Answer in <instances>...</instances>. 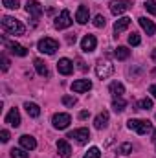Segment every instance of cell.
<instances>
[{"label": "cell", "mask_w": 156, "mask_h": 158, "mask_svg": "<svg viewBox=\"0 0 156 158\" xmlns=\"http://www.w3.org/2000/svg\"><path fill=\"white\" fill-rule=\"evenodd\" d=\"M2 28H4V31H7L9 35H22V33L26 31L24 24H22L20 20L13 19V17H2Z\"/></svg>", "instance_id": "cell-1"}, {"label": "cell", "mask_w": 156, "mask_h": 158, "mask_svg": "<svg viewBox=\"0 0 156 158\" xmlns=\"http://www.w3.org/2000/svg\"><path fill=\"white\" fill-rule=\"evenodd\" d=\"M127 127L130 131H136L138 134H147V132L153 131V123L149 119H129Z\"/></svg>", "instance_id": "cell-2"}, {"label": "cell", "mask_w": 156, "mask_h": 158, "mask_svg": "<svg viewBox=\"0 0 156 158\" xmlns=\"http://www.w3.org/2000/svg\"><path fill=\"white\" fill-rule=\"evenodd\" d=\"M37 48H39V52L46 53V55H53V53L59 50V42L55 39H51V37H44V39L39 40Z\"/></svg>", "instance_id": "cell-3"}, {"label": "cell", "mask_w": 156, "mask_h": 158, "mask_svg": "<svg viewBox=\"0 0 156 158\" xmlns=\"http://www.w3.org/2000/svg\"><path fill=\"white\" fill-rule=\"evenodd\" d=\"M132 4H134V0H112L109 4V7H110V13L117 17V15H123L129 7H132Z\"/></svg>", "instance_id": "cell-4"}, {"label": "cell", "mask_w": 156, "mask_h": 158, "mask_svg": "<svg viewBox=\"0 0 156 158\" xmlns=\"http://www.w3.org/2000/svg\"><path fill=\"white\" fill-rule=\"evenodd\" d=\"M114 74V66L109 63V61H99L97 63V66H96V76L99 79H107L110 77Z\"/></svg>", "instance_id": "cell-5"}, {"label": "cell", "mask_w": 156, "mask_h": 158, "mask_svg": "<svg viewBox=\"0 0 156 158\" xmlns=\"http://www.w3.org/2000/svg\"><path fill=\"white\" fill-rule=\"evenodd\" d=\"M66 138H72V140H76L79 145H84L88 140H90V132H88V129H84V127H81V129H76V131H72V132H68V136Z\"/></svg>", "instance_id": "cell-6"}, {"label": "cell", "mask_w": 156, "mask_h": 158, "mask_svg": "<svg viewBox=\"0 0 156 158\" xmlns=\"http://www.w3.org/2000/svg\"><path fill=\"white\" fill-rule=\"evenodd\" d=\"M51 123H53L55 129L63 131V129H66V127L72 123V118H70V114H66V112H59V114H53Z\"/></svg>", "instance_id": "cell-7"}, {"label": "cell", "mask_w": 156, "mask_h": 158, "mask_svg": "<svg viewBox=\"0 0 156 158\" xmlns=\"http://www.w3.org/2000/svg\"><path fill=\"white\" fill-rule=\"evenodd\" d=\"M70 26H72V15H70L68 9H63L61 15L55 19V28H57V30H66V28H70Z\"/></svg>", "instance_id": "cell-8"}, {"label": "cell", "mask_w": 156, "mask_h": 158, "mask_svg": "<svg viewBox=\"0 0 156 158\" xmlns=\"http://www.w3.org/2000/svg\"><path fill=\"white\" fill-rule=\"evenodd\" d=\"M26 13L33 17V22H37L42 15V6H40L37 0H28L26 2Z\"/></svg>", "instance_id": "cell-9"}, {"label": "cell", "mask_w": 156, "mask_h": 158, "mask_svg": "<svg viewBox=\"0 0 156 158\" xmlns=\"http://www.w3.org/2000/svg\"><path fill=\"white\" fill-rule=\"evenodd\" d=\"M96 46H97V39H96V35H90V33H88V35H84V39L81 40V50L86 52V53L94 52Z\"/></svg>", "instance_id": "cell-10"}, {"label": "cell", "mask_w": 156, "mask_h": 158, "mask_svg": "<svg viewBox=\"0 0 156 158\" xmlns=\"http://www.w3.org/2000/svg\"><path fill=\"white\" fill-rule=\"evenodd\" d=\"M57 70H59V74H63V76H70V74L74 72V63H72L70 59L63 57V59H59V63H57Z\"/></svg>", "instance_id": "cell-11"}, {"label": "cell", "mask_w": 156, "mask_h": 158, "mask_svg": "<svg viewBox=\"0 0 156 158\" xmlns=\"http://www.w3.org/2000/svg\"><path fill=\"white\" fill-rule=\"evenodd\" d=\"M4 44L9 48V52H11L13 55H18V57H26V55H28V50H26L22 44H18V42H9V40H4Z\"/></svg>", "instance_id": "cell-12"}, {"label": "cell", "mask_w": 156, "mask_h": 158, "mask_svg": "<svg viewBox=\"0 0 156 158\" xmlns=\"http://www.w3.org/2000/svg\"><path fill=\"white\" fill-rule=\"evenodd\" d=\"M90 88H92V81H90V79H77V81L72 83V90L77 92V94H81V92H88Z\"/></svg>", "instance_id": "cell-13"}, {"label": "cell", "mask_w": 156, "mask_h": 158, "mask_svg": "<svg viewBox=\"0 0 156 158\" xmlns=\"http://www.w3.org/2000/svg\"><path fill=\"white\" fill-rule=\"evenodd\" d=\"M6 123L7 125H11V127H18L20 125V112H18V109L17 107H13L7 114H6Z\"/></svg>", "instance_id": "cell-14"}, {"label": "cell", "mask_w": 156, "mask_h": 158, "mask_svg": "<svg viewBox=\"0 0 156 158\" xmlns=\"http://www.w3.org/2000/svg\"><path fill=\"white\" fill-rule=\"evenodd\" d=\"M138 22H140V26L143 28V31H145L147 35H154L156 33V24L153 22V20H149L147 17H140Z\"/></svg>", "instance_id": "cell-15"}, {"label": "cell", "mask_w": 156, "mask_h": 158, "mask_svg": "<svg viewBox=\"0 0 156 158\" xmlns=\"http://www.w3.org/2000/svg\"><path fill=\"white\" fill-rule=\"evenodd\" d=\"M18 142H20L22 149H26V151H33V149L37 147V140H35L33 136H30V134L20 136V138H18Z\"/></svg>", "instance_id": "cell-16"}, {"label": "cell", "mask_w": 156, "mask_h": 158, "mask_svg": "<svg viewBox=\"0 0 156 158\" xmlns=\"http://www.w3.org/2000/svg\"><path fill=\"white\" fill-rule=\"evenodd\" d=\"M76 20H77L79 24H86V22L90 20V11H88L86 6H79L77 7V11H76Z\"/></svg>", "instance_id": "cell-17"}, {"label": "cell", "mask_w": 156, "mask_h": 158, "mask_svg": "<svg viewBox=\"0 0 156 158\" xmlns=\"http://www.w3.org/2000/svg\"><path fill=\"white\" fill-rule=\"evenodd\" d=\"M57 151H59L61 158H70L72 156V147H70V143H68L66 140H59V142H57Z\"/></svg>", "instance_id": "cell-18"}, {"label": "cell", "mask_w": 156, "mask_h": 158, "mask_svg": "<svg viewBox=\"0 0 156 158\" xmlns=\"http://www.w3.org/2000/svg\"><path fill=\"white\" fill-rule=\"evenodd\" d=\"M107 125H109V112L103 110V112H99V114L96 116V119H94V127L101 131V129H105Z\"/></svg>", "instance_id": "cell-19"}, {"label": "cell", "mask_w": 156, "mask_h": 158, "mask_svg": "<svg viewBox=\"0 0 156 158\" xmlns=\"http://www.w3.org/2000/svg\"><path fill=\"white\" fill-rule=\"evenodd\" d=\"M129 26H130V19H129V17H121V19H117L116 24H114V33H116V37H117V33L125 31Z\"/></svg>", "instance_id": "cell-20"}, {"label": "cell", "mask_w": 156, "mask_h": 158, "mask_svg": "<svg viewBox=\"0 0 156 158\" xmlns=\"http://www.w3.org/2000/svg\"><path fill=\"white\" fill-rule=\"evenodd\" d=\"M109 90H110V94H112V98H121L123 94H125V86L121 85V83H110V86H109Z\"/></svg>", "instance_id": "cell-21"}, {"label": "cell", "mask_w": 156, "mask_h": 158, "mask_svg": "<svg viewBox=\"0 0 156 158\" xmlns=\"http://www.w3.org/2000/svg\"><path fill=\"white\" fill-rule=\"evenodd\" d=\"M24 109H26V112H28V116H31V118H39L40 116V107L37 103H24Z\"/></svg>", "instance_id": "cell-22"}, {"label": "cell", "mask_w": 156, "mask_h": 158, "mask_svg": "<svg viewBox=\"0 0 156 158\" xmlns=\"http://www.w3.org/2000/svg\"><path fill=\"white\" fill-rule=\"evenodd\" d=\"M33 64H35V70L39 72V76H42V77H48L50 76V70H48V66H46V63L42 59H35Z\"/></svg>", "instance_id": "cell-23"}, {"label": "cell", "mask_w": 156, "mask_h": 158, "mask_svg": "<svg viewBox=\"0 0 156 158\" xmlns=\"http://www.w3.org/2000/svg\"><path fill=\"white\" fill-rule=\"evenodd\" d=\"M114 55H116L117 61H125V59H129V55H130V50H129L127 46H117L116 52H114Z\"/></svg>", "instance_id": "cell-24"}, {"label": "cell", "mask_w": 156, "mask_h": 158, "mask_svg": "<svg viewBox=\"0 0 156 158\" xmlns=\"http://www.w3.org/2000/svg\"><path fill=\"white\" fill-rule=\"evenodd\" d=\"M138 110H151L153 109V99H149V98H143V99H140L138 101Z\"/></svg>", "instance_id": "cell-25"}, {"label": "cell", "mask_w": 156, "mask_h": 158, "mask_svg": "<svg viewBox=\"0 0 156 158\" xmlns=\"http://www.w3.org/2000/svg\"><path fill=\"white\" fill-rule=\"evenodd\" d=\"M125 107H127V103H125L123 98H114V101H112V109H114L116 112H123Z\"/></svg>", "instance_id": "cell-26"}, {"label": "cell", "mask_w": 156, "mask_h": 158, "mask_svg": "<svg viewBox=\"0 0 156 158\" xmlns=\"http://www.w3.org/2000/svg\"><path fill=\"white\" fill-rule=\"evenodd\" d=\"M99 156H101V151H99L97 147H90V149L84 153L83 158H99Z\"/></svg>", "instance_id": "cell-27"}, {"label": "cell", "mask_w": 156, "mask_h": 158, "mask_svg": "<svg viewBox=\"0 0 156 158\" xmlns=\"http://www.w3.org/2000/svg\"><path fill=\"white\" fill-rule=\"evenodd\" d=\"M117 153H121V155H130V153H132V143H121V145L117 147Z\"/></svg>", "instance_id": "cell-28"}, {"label": "cell", "mask_w": 156, "mask_h": 158, "mask_svg": "<svg viewBox=\"0 0 156 158\" xmlns=\"http://www.w3.org/2000/svg\"><path fill=\"white\" fill-rule=\"evenodd\" d=\"M11 158H28L26 149H11Z\"/></svg>", "instance_id": "cell-29"}, {"label": "cell", "mask_w": 156, "mask_h": 158, "mask_svg": "<svg viewBox=\"0 0 156 158\" xmlns=\"http://www.w3.org/2000/svg\"><path fill=\"white\" fill-rule=\"evenodd\" d=\"M140 42H142V39H140V35H138L136 31H132V33L129 35V44H130V46H138Z\"/></svg>", "instance_id": "cell-30"}, {"label": "cell", "mask_w": 156, "mask_h": 158, "mask_svg": "<svg viewBox=\"0 0 156 158\" xmlns=\"http://www.w3.org/2000/svg\"><path fill=\"white\" fill-rule=\"evenodd\" d=\"M143 7H145L151 15H156V2L154 0H147V2L143 4Z\"/></svg>", "instance_id": "cell-31"}, {"label": "cell", "mask_w": 156, "mask_h": 158, "mask_svg": "<svg viewBox=\"0 0 156 158\" xmlns=\"http://www.w3.org/2000/svg\"><path fill=\"white\" fill-rule=\"evenodd\" d=\"M105 24H107V19H105L103 15H97V17L94 19V26H96V28H105Z\"/></svg>", "instance_id": "cell-32"}, {"label": "cell", "mask_w": 156, "mask_h": 158, "mask_svg": "<svg viewBox=\"0 0 156 158\" xmlns=\"http://www.w3.org/2000/svg\"><path fill=\"white\" fill-rule=\"evenodd\" d=\"M77 103V99L74 98V96H63V105H66V107H74Z\"/></svg>", "instance_id": "cell-33"}, {"label": "cell", "mask_w": 156, "mask_h": 158, "mask_svg": "<svg viewBox=\"0 0 156 158\" xmlns=\"http://www.w3.org/2000/svg\"><path fill=\"white\" fill-rule=\"evenodd\" d=\"M2 4L7 9H17L18 7V0H2Z\"/></svg>", "instance_id": "cell-34"}, {"label": "cell", "mask_w": 156, "mask_h": 158, "mask_svg": "<svg viewBox=\"0 0 156 158\" xmlns=\"http://www.w3.org/2000/svg\"><path fill=\"white\" fill-rule=\"evenodd\" d=\"M2 70H4V72L9 70V59H7L6 55H2Z\"/></svg>", "instance_id": "cell-35"}, {"label": "cell", "mask_w": 156, "mask_h": 158, "mask_svg": "<svg viewBox=\"0 0 156 158\" xmlns=\"http://www.w3.org/2000/svg\"><path fill=\"white\" fill-rule=\"evenodd\" d=\"M0 140H2L4 143H6V142H9V132H7L6 129H4V131H0Z\"/></svg>", "instance_id": "cell-36"}, {"label": "cell", "mask_w": 156, "mask_h": 158, "mask_svg": "<svg viewBox=\"0 0 156 158\" xmlns=\"http://www.w3.org/2000/svg\"><path fill=\"white\" fill-rule=\"evenodd\" d=\"M76 39H77V37H76L74 33H70V35L66 37V42H68V44H74V42H76Z\"/></svg>", "instance_id": "cell-37"}, {"label": "cell", "mask_w": 156, "mask_h": 158, "mask_svg": "<svg viewBox=\"0 0 156 158\" xmlns=\"http://www.w3.org/2000/svg\"><path fill=\"white\" fill-rule=\"evenodd\" d=\"M149 92L153 94V98L156 99V85H151V86H149Z\"/></svg>", "instance_id": "cell-38"}, {"label": "cell", "mask_w": 156, "mask_h": 158, "mask_svg": "<svg viewBox=\"0 0 156 158\" xmlns=\"http://www.w3.org/2000/svg\"><path fill=\"white\" fill-rule=\"evenodd\" d=\"M88 118V110H83V112H79V119H86Z\"/></svg>", "instance_id": "cell-39"}, {"label": "cell", "mask_w": 156, "mask_h": 158, "mask_svg": "<svg viewBox=\"0 0 156 158\" xmlns=\"http://www.w3.org/2000/svg\"><path fill=\"white\" fill-rule=\"evenodd\" d=\"M79 68H81V70H86V66H84V63H83V61H79Z\"/></svg>", "instance_id": "cell-40"}, {"label": "cell", "mask_w": 156, "mask_h": 158, "mask_svg": "<svg viewBox=\"0 0 156 158\" xmlns=\"http://www.w3.org/2000/svg\"><path fill=\"white\" fill-rule=\"evenodd\" d=\"M151 140H153V143H156V129L153 131V138H151Z\"/></svg>", "instance_id": "cell-41"}, {"label": "cell", "mask_w": 156, "mask_h": 158, "mask_svg": "<svg viewBox=\"0 0 156 158\" xmlns=\"http://www.w3.org/2000/svg\"><path fill=\"white\" fill-rule=\"evenodd\" d=\"M151 57H153V61H154V63H156V48H154V50H153V53H151Z\"/></svg>", "instance_id": "cell-42"}]
</instances>
